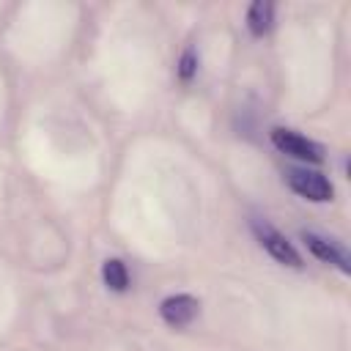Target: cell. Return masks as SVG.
I'll return each instance as SVG.
<instances>
[{"label":"cell","instance_id":"1","mask_svg":"<svg viewBox=\"0 0 351 351\" xmlns=\"http://www.w3.org/2000/svg\"><path fill=\"white\" fill-rule=\"evenodd\" d=\"M252 233H255L258 244H261L277 263H282V266H293V269L302 266V258H299L296 247H293L277 228H271L266 219H252Z\"/></svg>","mask_w":351,"mask_h":351},{"label":"cell","instance_id":"2","mask_svg":"<svg viewBox=\"0 0 351 351\" xmlns=\"http://www.w3.org/2000/svg\"><path fill=\"white\" fill-rule=\"evenodd\" d=\"M285 181H288V186H291L299 197H304V200L326 203V200H332V197H335V186H332V181H329L326 176H321L318 170L293 167V170H288Z\"/></svg>","mask_w":351,"mask_h":351},{"label":"cell","instance_id":"3","mask_svg":"<svg viewBox=\"0 0 351 351\" xmlns=\"http://www.w3.org/2000/svg\"><path fill=\"white\" fill-rule=\"evenodd\" d=\"M271 143H274L277 151H282V154H288V156H293V159H302V162L318 165V162L324 159V148H321L318 143L307 140L304 134L293 132V129H282V126L271 129Z\"/></svg>","mask_w":351,"mask_h":351},{"label":"cell","instance_id":"4","mask_svg":"<svg viewBox=\"0 0 351 351\" xmlns=\"http://www.w3.org/2000/svg\"><path fill=\"white\" fill-rule=\"evenodd\" d=\"M302 241H304V247H307L321 263H329V266L340 269L343 274H348L351 261H348V252H346V247H343L340 241L326 239V236H318V233H307V230L302 233Z\"/></svg>","mask_w":351,"mask_h":351},{"label":"cell","instance_id":"5","mask_svg":"<svg viewBox=\"0 0 351 351\" xmlns=\"http://www.w3.org/2000/svg\"><path fill=\"white\" fill-rule=\"evenodd\" d=\"M197 307H200V304H197L195 296H189V293H176V296L162 299V304H159V315H162V321H165L167 326L181 329V326H186V324L195 321Z\"/></svg>","mask_w":351,"mask_h":351},{"label":"cell","instance_id":"6","mask_svg":"<svg viewBox=\"0 0 351 351\" xmlns=\"http://www.w3.org/2000/svg\"><path fill=\"white\" fill-rule=\"evenodd\" d=\"M247 25H250V30H252L255 36L269 33L271 25H274V5H271V3H263V0L252 3L250 11H247Z\"/></svg>","mask_w":351,"mask_h":351},{"label":"cell","instance_id":"7","mask_svg":"<svg viewBox=\"0 0 351 351\" xmlns=\"http://www.w3.org/2000/svg\"><path fill=\"white\" fill-rule=\"evenodd\" d=\"M101 280H104L107 288H112V291H118V293L126 291V288H129V271H126L123 261H118V258L104 261V266H101Z\"/></svg>","mask_w":351,"mask_h":351},{"label":"cell","instance_id":"8","mask_svg":"<svg viewBox=\"0 0 351 351\" xmlns=\"http://www.w3.org/2000/svg\"><path fill=\"white\" fill-rule=\"evenodd\" d=\"M195 71H197V58H195V49H186V52L181 55V60H178V77H181L184 82H189V80L195 77Z\"/></svg>","mask_w":351,"mask_h":351}]
</instances>
